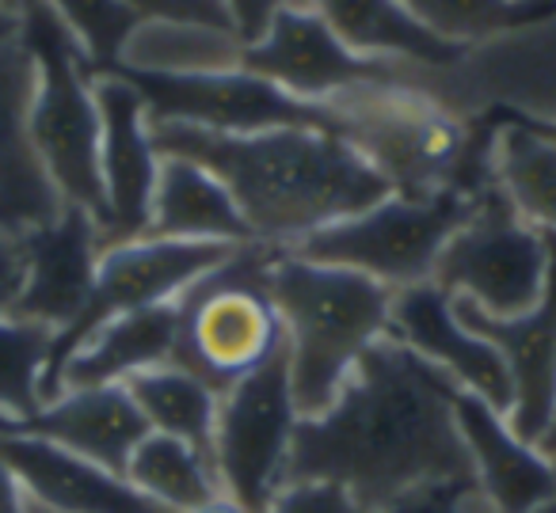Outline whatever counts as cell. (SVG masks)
<instances>
[{
	"mask_svg": "<svg viewBox=\"0 0 556 513\" xmlns=\"http://www.w3.org/2000/svg\"><path fill=\"white\" fill-rule=\"evenodd\" d=\"M389 338L439 365L472 396L488 399L495 411L510 414L515 392H510L507 361L488 338H480L477 331H469L457 320L454 297L442 285L419 282L408 290H396L393 312H389Z\"/></svg>",
	"mask_w": 556,
	"mask_h": 513,
	"instance_id": "2e32d148",
	"label": "cell"
},
{
	"mask_svg": "<svg viewBox=\"0 0 556 513\" xmlns=\"http://www.w3.org/2000/svg\"><path fill=\"white\" fill-rule=\"evenodd\" d=\"M298 419L290 354L282 343L275 358L222 392L214 426V472L222 495L248 513H267L275 495L287 487Z\"/></svg>",
	"mask_w": 556,
	"mask_h": 513,
	"instance_id": "30bf717a",
	"label": "cell"
},
{
	"mask_svg": "<svg viewBox=\"0 0 556 513\" xmlns=\"http://www.w3.org/2000/svg\"><path fill=\"white\" fill-rule=\"evenodd\" d=\"M232 244H194V240H123L108 244L96 262V285L85 312L54 335L47 373H42V403L62 392V369L108 320L138 308H153L164 300H176L191 282H199L206 270H214Z\"/></svg>",
	"mask_w": 556,
	"mask_h": 513,
	"instance_id": "8fae6325",
	"label": "cell"
},
{
	"mask_svg": "<svg viewBox=\"0 0 556 513\" xmlns=\"http://www.w3.org/2000/svg\"><path fill=\"white\" fill-rule=\"evenodd\" d=\"M343 141L389 183V194L427 202L442 194L465 145V123L424 92L404 85H370L336 95Z\"/></svg>",
	"mask_w": 556,
	"mask_h": 513,
	"instance_id": "52a82bcc",
	"label": "cell"
},
{
	"mask_svg": "<svg viewBox=\"0 0 556 513\" xmlns=\"http://www.w3.org/2000/svg\"><path fill=\"white\" fill-rule=\"evenodd\" d=\"M108 77H123L141 95L149 123H179L210 133L320 130L343 138V111L282 92L248 69H176V65L118 62Z\"/></svg>",
	"mask_w": 556,
	"mask_h": 513,
	"instance_id": "8992f818",
	"label": "cell"
},
{
	"mask_svg": "<svg viewBox=\"0 0 556 513\" xmlns=\"http://www.w3.org/2000/svg\"><path fill=\"white\" fill-rule=\"evenodd\" d=\"M0 513H31V502H27L16 472L4 464V457H0Z\"/></svg>",
	"mask_w": 556,
	"mask_h": 513,
	"instance_id": "e575fe53",
	"label": "cell"
},
{
	"mask_svg": "<svg viewBox=\"0 0 556 513\" xmlns=\"http://www.w3.org/2000/svg\"><path fill=\"white\" fill-rule=\"evenodd\" d=\"M457 388L396 338H378L332 407L298 419L287 483H336L363 513H386L446 483H477L454 422Z\"/></svg>",
	"mask_w": 556,
	"mask_h": 513,
	"instance_id": "6da1fadb",
	"label": "cell"
},
{
	"mask_svg": "<svg viewBox=\"0 0 556 513\" xmlns=\"http://www.w3.org/2000/svg\"><path fill=\"white\" fill-rule=\"evenodd\" d=\"M237 62L240 69L309 103H332L336 95L370 85H404L393 57L358 54L317 12L294 4H282L267 31L240 47Z\"/></svg>",
	"mask_w": 556,
	"mask_h": 513,
	"instance_id": "7c38bea8",
	"label": "cell"
},
{
	"mask_svg": "<svg viewBox=\"0 0 556 513\" xmlns=\"http://www.w3.org/2000/svg\"><path fill=\"white\" fill-rule=\"evenodd\" d=\"M20 278H24V255H20V240L0 232V308L9 305L12 293L20 290Z\"/></svg>",
	"mask_w": 556,
	"mask_h": 513,
	"instance_id": "836d02e7",
	"label": "cell"
},
{
	"mask_svg": "<svg viewBox=\"0 0 556 513\" xmlns=\"http://www.w3.org/2000/svg\"><path fill=\"white\" fill-rule=\"evenodd\" d=\"M488 118H492L495 126H515V130H526V133H533V138L548 141V145H556V118L530 115V111H518V107H510V103H492Z\"/></svg>",
	"mask_w": 556,
	"mask_h": 513,
	"instance_id": "d6a6232c",
	"label": "cell"
},
{
	"mask_svg": "<svg viewBox=\"0 0 556 513\" xmlns=\"http://www.w3.org/2000/svg\"><path fill=\"white\" fill-rule=\"evenodd\" d=\"M0 429L47 437L77 457L126 475V460L149 434V422L126 384H92V388H62L31 419H4Z\"/></svg>",
	"mask_w": 556,
	"mask_h": 513,
	"instance_id": "ffe728a7",
	"label": "cell"
},
{
	"mask_svg": "<svg viewBox=\"0 0 556 513\" xmlns=\"http://www.w3.org/2000/svg\"><path fill=\"white\" fill-rule=\"evenodd\" d=\"M35 57L24 39L0 42V232L47 225L62 214V194L50 183L31 141Z\"/></svg>",
	"mask_w": 556,
	"mask_h": 513,
	"instance_id": "e0dca14e",
	"label": "cell"
},
{
	"mask_svg": "<svg viewBox=\"0 0 556 513\" xmlns=\"http://www.w3.org/2000/svg\"><path fill=\"white\" fill-rule=\"evenodd\" d=\"M267 513H363L358 502L336 483H287Z\"/></svg>",
	"mask_w": 556,
	"mask_h": 513,
	"instance_id": "4dcf8cb0",
	"label": "cell"
},
{
	"mask_svg": "<svg viewBox=\"0 0 556 513\" xmlns=\"http://www.w3.org/2000/svg\"><path fill=\"white\" fill-rule=\"evenodd\" d=\"M401 9L442 42L465 50L556 20V0H401Z\"/></svg>",
	"mask_w": 556,
	"mask_h": 513,
	"instance_id": "484cf974",
	"label": "cell"
},
{
	"mask_svg": "<svg viewBox=\"0 0 556 513\" xmlns=\"http://www.w3.org/2000/svg\"><path fill=\"white\" fill-rule=\"evenodd\" d=\"M20 39L35 57L31 141L62 202L80 206L103 221L100 183V107L96 77L70 27L50 12L47 0H31L20 12Z\"/></svg>",
	"mask_w": 556,
	"mask_h": 513,
	"instance_id": "5b68a950",
	"label": "cell"
},
{
	"mask_svg": "<svg viewBox=\"0 0 556 513\" xmlns=\"http://www.w3.org/2000/svg\"><path fill=\"white\" fill-rule=\"evenodd\" d=\"M270 300L287 331L298 414L332 407L355 361L389 335L393 290L358 270L325 267L282 252L270 267Z\"/></svg>",
	"mask_w": 556,
	"mask_h": 513,
	"instance_id": "3957f363",
	"label": "cell"
},
{
	"mask_svg": "<svg viewBox=\"0 0 556 513\" xmlns=\"http://www.w3.org/2000/svg\"><path fill=\"white\" fill-rule=\"evenodd\" d=\"M454 422L472 460L477 490L492 513H533L556 495L553 457L510 429L507 414L469 388L454 392Z\"/></svg>",
	"mask_w": 556,
	"mask_h": 513,
	"instance_id": "d6986e66",
	"label": "cell"
},
{
	"mask_svg": "<svg viewBox=\"0 0 556 513\" xmlns=\"http://www.w3.org/2000/svg\"><path fill=\"white\" fill-rule=\"evenodd\" d=\"M282 252L287 247L263 240L237 244L214 270L179 293V338L172 365L202 376L222 396L282 350L287 331L267 290L270 267Z\"/></svg>",
	"mask_w": 556,
	"mask_h": 513,
	"instance_id": "277c9868",
	"label": "cell"
},
{
	"mask_svg": "<svg viewBox=\"0 0 556 513\" xmlns=\"http://www.w3.org/2000/svg\"><path fill=\"white\" fill-rule=\"evenodd\" d=\"M469 214L472 202H465L454 191H442L427 202L389 194L378 206L363 209L348 221L309 232L287 252L298 259L325 262V267L358 270V274L374 278L396 293L408 285L431 282L434 259Z\"/></svg>",
	"mask_w": 556,
	"mask_h": 513,
	"instance_id": "ba28073f",
	"label": "cell"
},
{
	"mask_svg": "<svg viewBox=\"0 0 556 513\" xmlns=\"http://www.w3.org/2000/svg\"><path fill=\"white\" fill-rule=\"evenodd\" d=\"M126 392L134 396L138 411L146 414L149 429L179 437V441L199 449L214 464V426H217V403H222V396L202 376L187 373L179 365H156L130 376Z\"/></svg>",
	"mask_w": 556,
	"mask_h": 513,
	"instance_id": "cb8c5ba5",
	"label": "cell"
},
{
	"mask_svg": "<svg viewBox=\"0 0 556 513\" xmlns=\"http://www.w3.org/2000/svg\"><path fill=\"white\" fill-rule=\"evenodd\" d=\"M179 338V308L164 300L108 320L62 369V388H92V384H126L130 376L156 365H172Z\"/></svg>",
	"mask_w": 556,
	"mask_h": 513,
	"instance_id": "7402d4cb",
	"label": "cell"
},
{
	"mask_svg": "<svg viewBox=\"0 0 556 513\" xmlns=\"http://www.w3.org/2000/svg\"><path fill=\"white\" fill-rule=\"evenodd\" d=\"M541 452H545V457H556V419H553V426H548V434L541 437Z\"/></svg>",
	"mask_w": 556,
	"mask_h": 513,
	"instance_id": "8d00e7d4",
	"label": "cell"
},
{
	"mask_svg": "<svg viewBox=\"0 0 556 513\" xmlns=\"http://www.w3.org/2000/svg\"><path fill=\"white\" fill-rule=\"evenodd\" d=\"M0 457L16 472L27 502L54 513H172L126 475L85 460L47 437L0 429Z\"/></svg>",
	"mask_w": 556,
	"mask_h": 513,
	"instance_id": "ac0fdd59",
	"label": "cell"
},
{
	"mask_svg": "<svg viewBox=\"0 0 556 513\" xmlns=\"http://www.w3.org/2000/svg\"><path fill=\"white\" fill-rule=\"evenodd\" d=\"M495 171L518 217L556 232V145L515 126H500Z\"/></svg>",
	"mask_w": 556,
	"mask_h": 513,
	"instance_id": "4316f807",
	"label": "cell"
},
{
	"mask_svg": "<svg viewBox=\"0 0 556 513\" xmlns=\"http://www.w3.org/2000/svg\"><path fill=\"white\" fill-rule=\"evenodd\" d=\"M553 464H556V457H553ZM533 513H556V495H553V498H548V502H545V505H541V510H533Z\"/></svg>",
	"mask_w": 556,
	"mask_h": 513,
	"instance_id": "f35d334b",
	"label": "cell"
},
{
	"mask_svg": "<svg viewBox=\"0 0 556 513\" xmlns=\"http://www.w3.org/2000/svg\"><path fill=\"white\" fill-rule=\"evenodd\" d=\"M225 4H229L232 27H237V42L248 47V42H255L263 31H267L275 12L282 9L287 0H225Z\"/></svg>",
	"mask_w": 556,
	"mask_h": 513,
	"instance_id": "1f68e13d",
	"label": "cell"
},
{
	"mask_svg": "<svg viewBox=\"0 0 556 513\" xmlns=\"http://www.w3.org/2000/svg\"><path fill=\"white\" fill-rule=\"evenodd\" d=\"M20 255H24V278L4 312L16 320L47 323L65 331L80 312L96 285V262L103 252V232L88 209L65 202L62 214L47 225L20 232Z\"/></svg>",
	"mask_w": 556,
	"mask_h": 513,
	"instance_id": "5bb4252c",
	"label": "cell"
},
{
	"mask_svg": "<svg viewBox=\"0 0 556 513\" xmlns=\"http://www.w3.org/2000/svg\"><path fill=\"white\" fill-rule=\"evenodd\" d=\"M54 328L16 320L0 308V414L31 419L42 407V373H47Z\"/></svg>",
	"mask_w": 556,
	"mask_h": 513,
	"instance_id": "83f0119b",
	"label": "cell"
},
{
	"mask_svg": "<svg viewBox=\"0 0 556 513\" xmlns=\"http://www.w3.org/2000/svg\"><path fill=\"white\" fill-rule=\"evenodd\" d=\"M100 107V183H103V247L138 240L149 229L161 153L149 130V111L123 77H96Z\"/></svg>",
	"mask_w": 556,
	"mask_h": 513,
	"instance_id": "9a60e30c",
	"label": "cell"
},
{
	"mask_svg": "<svg viewBox=\"0 0 556 513\" xmlns=\"http://www.w3.org/2000/svg\"><path fill=\"white\" fill-rule=\"evenodd\" d=\"M47 4L77 39L92 77H108L118 62H126V50L146 27L126 0H47Z\"/></svg>",
	"mask_w": 556,
	"mask_h": 513,
	"instance_id": "f1b7e54d",
	"label": "cell"
},
{
	"mask_svg": "<svg viewBox=\"0 0 556 513\" xmlns=\"http://www.w3.org/2000/svg\"><path fill=\"white\" fill-rule=\"evenodd\" d=\"M146 236L153 240H194V244H252L244 214L232 202L229 187L202 164L184 156H161L153 209Z\"/></svg>",
	"mask_w": 556,
	"mask_h": 513,
	"instance_id": "44dd1931",
	"label": "cell"
},
{
	"mask_svg": "<svg viewBox=\"0 0 556 513\" xmlns=\"http://www.w3.org/2000/svg\"><path fill=\"white\" fill-rule=\"evenodd\" d=\"M0 4H4V9H12V12H24L31 0H0Z\"/></svg>",
	"mask_w": 556,
	"mask_h": 513,
	"instance_id": "74e56055",
	"label": "cell"
},
{
	"mask_svg": "<svg viewBox=\"0 0 556 513\" xmlns=\"http://www.w3.org/2000/svg\"><path fill=\"white\" fill-rule=\"evenodd\" d=\"M141 16V24L161 27H184V31H206V35H229L237 39L229 4L225 0H126Z\"/></svg>",
	"mask_w": 556,
	"mask_h": 513,
	"instance_id": "f546056e",
	"label": "cell"
},
{
	"mask_svg": "<svg viewBox=\"0 0 556 513\" xmlns=\"http://www.w3.org/2000/svg\"><path fill=\"white\" fill-rule=\"evenodd\" d=\"M545 232L548 247V270H545V290H541L538 305L522 316H488L472 308L469 300L454 297L457 320L469 331L500 350L510 373V429L522 441H533L541 449V437L548 434L556 419V232Z\"/></svg>",
	"mask_w": 556,
	"mask_h": 513,
	"instance_id": "4fadbf2b",
	"label": "cell"
},
{
	"mask_svg": "<svg viewBox=\"0 0 556 513\" xmlns=\"http://www.w3.org/2000/svg\"><path fill=\"white\" fill-rule=\"evenodd\" d=\"M548 247L538 225L522 221L500 183L472 202V214L446 240L431 282L488 316H522L545 290Z\"/></svg>",
	"mask_w": 556,
	"mask_h": 513,
	"instance_id": "9c48e42d",
	"label": "cell"
},
{
	"mask_svg": "<svg viewBox=\"0 0 556 513\" xmlns=\"http://www.w3.org/2000/svg\"><path fill=\"white\" fill-rule=\"evenodd\" d=\"M313 12L348 42L358 54L374 57H408L424 65H457L465 57V47L442 42L427 27H419L401 0H313Z\"/></svg>",
	"mask_w": 556,
	"mask_h": 513,
	"instance_id": "603a6c76",
	"label": "cell"
},
{
	"mask_svg": "<svg viewBox=\"0 0 556 513\" xmlns=\"http://www.w3.org/2000/svg\"><path fill=\"white\" fill-rule=\"evenodd\" d=\"M31 513H54V510H42V505H35V502H31Z\"/></svg>",
	"mask_w": 556,
	"mask_h": 513,
	"instance_id": "ab89813d",
	"label": "cell"
},
{
	"mask_svg": "<svg viewBox=\"0 0 556 513\" xmlns=\"http://www.w3.org/2000/svg\"><path fill=\"white\" fill-rule=\"evenodd\" d=\"M149 130L161 156H184L214 171L263 244L294 247L309 232L389 198V183L340 133H210L179 123H149Z\"/></svg>",
	"mask_w": 556,
	"mask_h": 513,
	"instance_id": "7a4b0ae2",
	"label": "cell"
},
{
	"mask_svg": "<svg viewBox=\"0 0 556 513\" xmlns=\"http://www.w3.org/2000/svg\"><path fill=\"white\" fill-rule=\"evenodd\" d=\"M191 513H248L240 502H232L229 495H217V498H210L206 505H199V510H191Z\"/></svg>",
	"mask_w": 556,
	"mask_h": 513,
	"instance_id": "d590c367",
	"label": "cell"
},
{
	"mask_svg": "<svg viewBox=\"0 0 556 513\" xmlns=\"http://www.w3.org/2000/svg\"><path fill=\"white\" fill-rule=\"evenodd\" d=\"M126 479L172 513H191L222 495L214 464L187 441L149 429L126 460Z\"/></svg>",
	"mask_w": 556,
	"mask_h": 513,
	"instance_id": "d4e9b609",
	"label": "cell"
}]
</instances>
